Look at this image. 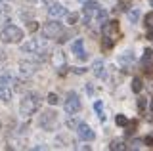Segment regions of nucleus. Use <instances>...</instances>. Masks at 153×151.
<instances>
[{
    "label": "nucleus",
    "instance_id": "c756f323",
    "mask_svg": "<svg viewBox=\"0 0 153 151\" xmlns=\"http://www.w3.org/2000/svg\"><path fill=\"white\" fill-rule=\"evenodd\" d=\"M36 29H38L36 21H31V23H29V31H31V33H33V31H36Z\"/></svg>",
    "mask_w": 153,
    "mask_h": 151
},
{
    "label": "nucleus",
    "instance_id": "c9c22d12",
    "mask_svg": "<svg viewBox=\"0 0 153 151\" xmlns=\"http://www.w3.org/2000/svg\"><path fill=\"white\" fill-rule=\"evenodd\" d=\"M149 4H151V8H153V0H149Z\"/></svg>",
    "mask_w": 153,
    "mask_h": 151
},
{
    "label": "nucleus",
    "instance_id": "20e7f679",
    "mask_svg": "<svg viewBox=\"0 0 153 151\" xmlns=\"http://www.w3.org/2000/svg\"><path fill=\"white\" fill-rule=\"evenodd\" d=\"M42 50H46V42L42 38H33V40L25 42V44H21L23 54H40Z\"/></svg>",
    "mask_w": 153,
    "mask_h": 151
},
{
    "label": "nucleus",
    "instance_id": "0eeeda50",
    "mask_svg": "<svg viewBox=\"0 0 153 151\" xmlns=\"http://www.w3.org/2000/svg\"><path fill=\"white\" fill-rule=\"evenodd\" d=\"M38 71V63L36 61H29V59H21L19 61V73L23 75V77H33Z\"/></svg>",
    "mask_w": 153,
    "mask_h": 151
},
{
    "label": "nucleus",
    "instance_id": "a878e982",
    "mask_svg": "<svg viewBox=\"0 0 153 151\" xmlns=\"http://www.w3.org/2000/svg\"><path fill=\"white\" fill-rule=\"evenodd\" d=\"M109 38H111V36H103V38H102L103 48H111V46H113V40H109Z\"/></svg>",
    "mask_w": 153,
    "mask_h": 151
},
{
    "label": "nucleus",
    "instance_id": "39448f33",
    "mask_svg": "<svg viewBox=\"0 0 153 151\" xmlns=\"http://www.w3.org/2000/svg\"><path fill=\"white\" fill-rule=\"evenodd\" d=\"M80 100H79V94L76 92H71L67 96V101H65V113L67 115H76L80 111Z\"/></svg>",
    "mask_w": 153,
    "mask_h": 151
},
{
    "label": "nucleus",
    "instance_id": "7c9ffc66",
    "mask_svg": "<svg viewBox=\"0 0 153 151\" xmlns=\"http://www.w3.org/2000/svg\"><path fill=\"white\" fill-rule=\"evenodd\" d=\"M71 71H73V73H76V75L84 73V69H80V67H71Z\"/></svg>",
    "mask_w": 153,
    "mask_h": 151
},
{
    "label": "nucleus",
    "instance_id": "423d86ee",
    "mask_svg": "<svg viewBox=\"0 0 153 151\" xmlns=\"http://www.w3.org/2000/svg\"><path fill=\"white\" fill-rule=\"evenodd\" d=\"M57 113L54 111H44L40 115V119H38V124H40V128H44V130H52L56 126V122H57Z\"/></svg>",
    "mask_w": 153,
    "mask_h": 151
},
{
    "label": "nucleus",
    "instance_id": "b1692460",
    "mask_svg": "<svg viewBox=\"0 0 153 151\" xmlns=\"http://www.w3.org/2000/svg\"><path fill=\"white\" fill-rule=\"evenodd\" d=\"M146 105H147V100L146 98H140V100H138V109H140V113L146 111Z\"/></svg>",
    "mask_w": 153,
    "mask_h": 151
},
{
    "label": "nucleus",
    "instance_id": "f3484780",
    "mask_svg": "<svg viewBox=\"0 0 153 151\" xmlns=\"http://www.w3.org/2000/svg\"><path fill=\"white\" fill-rule=\"evenodd\" d=\"M124 126H126V136H132L134 132H136V128H138V122L136 121H134V122H126Z\"/></svg>",
    "mask_w": 153,
    "mask_h": 151
},
{
    "label": "nucleus",
    "instance_id": "58836bf2",
    "mask_svg": "<svg viewBox=\"0 0 153 151\" xmlns=\"http://www.w3.org/2000/svg\"><path fill=\"white\" fill-rule=\"evenodd\" d=\"M80 2H82V0H80Z\"/></svg>",
    "mask_w": 153,
    "mask_h": 151
},
{
    "label": "nucleus",
    "instance_id": "4be33fe9",
    "mask_svg": "<svg viewBox=\"0 0 153 151\" xmlns=\"http://www.w3.org/2000/svg\"><path fill=\"white\" fill-rule=\"evenodd\" d=\"M115 122H117L119 126H124V124L128 122V119H126L124 115H117V117H115Z\"/></svg>",
    "mask_w": 153,
    "mask_h": 151
},
{
    "label": "nucleus",
    "instance_id": "412c9836",
    "mask_svg": "<svg viewBox=\"0 0 153 151\" xmlns=\"http://www.w3.org/2000/svg\"><path fill=\"white\" fill-rule=\"evenodd\" d=\"M79 21V13H67V23H69V25H75V23Z\"/></svg>",
    "mask_w": 153,
    "mask_h": 151
},
{
    "label": "nucleus",
    "instance_id": "393cba45",
    "mask_svg": "<svg viewBox=\"0 0 153 151\" xmlns=\"http://www.w3.org/2000/svg\"><path fill=\"white\" fill-rule=\"evenodd\" d=\"M146 27L147 29H153V12L146 16Z\"/></svg>",
    "mask_w": 153,
    "mask_h": 151
},
{
    "label": "nucleus",
    "instance_id": "2eb2a0df",
    "mask_svg": "<svg viewBox=\"0 0 153 151\" xmlns=\"http://www.w3.org/2000/svg\"><path fill=\"white\" fill-rule=\"evenodd\" d=\"M119 61H121V63H132V61H134V54H132V52H124V54L119 56Z\"/></svg>",
    "mask_w": 153,
    "mask_h": 151
},
{
    "label": "nucleus",
    "instance_id": "a211bd4d",
    "mask_svg": "<svg viewBox=\"0 0 153 151\" xmlns=\"http://www.w3.org/2000/svg\"><path fill=\"white\" fill-rule=\"evenodd\" d=\"M132 92H136V94L142 92V81L140 78H132Z\"/></svg>",
    "mask_w": 153,
    "mask_h": 151
},
{
    "label": "nucleus",
    "instance_id": "7ed1b4c3",
    "mask_svg": "<svg viewBox=\"0 0 153 151\" xmlns=\"http://www.w3.org/2000/svg\"><path fill=\"white\" fill-rule=\"evenodd\" d=\"M42 33H44V36L46 38H57V36L63 33V25L61 23H57V19L54 21H48V23H44L42 25Z\"/></svg>",
    "mask_w": 153,
    "mask_h": 151
},
{
    "label": "nucleus",
    "instance_id": "f704fd0d",
    "mask_svg": "<svg viewBox=\"0 0 153 151\" xmlns=\"http://www.w3.org/2000/svg\"><path fill=\"white\" fill-rule=\"evenodd\" d=\"M151 113H153V100H151Z\"/></svg>",
    "mask_w": 153,
    "mask_h": 151
},
{
    "label": "nucleus",
    "instance_id": "f8f14e48",
    "mask_svg": "<svg viewBox=\"0 0 153 151\" xmlns=\"http://www.w3.org/2000/svg\"><path fill=\"white\" fill-rule=\"evenodd\" d=\"M82 46H84V40H82V38H76L73 44H71V52H73V54H75L79 59H86V54H84Z\"/></svg>",
    "mask_w": 153,
    "mask_h": 151
},
{
    "label": "nucleus",
    "instance_id": "6e6552de",
    "mask_svg": "<svg viewBox=\"0 0 153 151\" xmlns=\"http://www.w3.org/2000/svg\"><path fill=\"white\" fill-rule=\"evenodd\" d=\"M98 10H100L98 0H86V2H84V6H82L84 19H86V21H92L94 17H96V13H98Z\"/></svg>",
    "mask_w": 153,
    "mask_h": 151
},
{
    "label": "nucleus",
    "instance_id": "9b49d317",
    "mask_svg": "<svg viewBox=\"0 0 153 151\" xmlns=\"http://www.w3.org/2000/svg\"><path fill=\"white\" fill-rule=\"evenodd\" d=\"M65 13H67V10H65L63 6H61V4H57V2H56V4H52V6L48 8V16H50L52 19H57V17H63Z\"/></svg>",
    "mask_w": 153,
    "mask_h": 151
},
{
    "label": "nucleus",
    "instance_id": "f257e3e1",
    "mask_svg": "<svg viewBox=\"0 0 153 151\" xmlns=\"http://www.w3.org/2000/svg\"><path fill=\"white\" fill-rule=\"evenodd\" d=\"M38 107H40V96L35 92H29L23 96L21 103H19V113L23 117H31L38 111Z\"/></svg>",
    "mask_w": 153,
    "mask_h": 151
},
{
    "label": "nucleus",
    "instance_id": "6ab92c4d",
    "mask_svg": "<svg viewBox=\"0 0 153 151\" xmlns=\"http://www.w3.org/2000/svg\"><path fill=\"white\" fill-rule=\"evenodd\" d=\"M126 16H128V19H130V23H136L138 17H140V12H138V10H130Z\"/></svg>",
    "mask_w": 153,
    "mask_h": 151
},
{
    "label": "nucleus",
    "instance_id": "1a4fd4ad",
    "mask_svg": "<svg viewBox=\"0 0 153 151\" xmlns=\"http://www.w3.org/2000/svg\"><path fill=\"white\" fill-rule=\"evenodd\" d=\"M76 132H79V138H80V140H84V141H92V140L96 138L94 130L90 128L88 124H84V122H80V124L76 126Z\"/></svg>",
    "mask_w": 153,
    "mask_h": 151
},
{
    "label": "nucleus",
    "instance_id": "473e14b6",
    "mask_svg": "<svg viewBox=\"0 0 153 151\" xmlns=\"http://www.w3.org/2000/svg\"><path fill=\"white\" fill-rule=\"evenodd\" d=\"M147 40H153V29L147 31Z\"/></svg>",
    "mask_w": 153,
    "mask_h": 151
},
{
    "label": "nucleus",
    "instance_id": "4468645a",
    "mask_svg": "<svg viewBox=\"0 0 153 151\" xmlns=\"http://www.w3.org/2000/svg\"><path fill=\"white\" fill-rule=\"evenodd\" d=\"M0 100L2 101L12 100V90H10V86H6V84H0Z\"/></svg>",
    "mask_w": 153,
    "mask_h": 151
},
{
    "label": "nucleus",
    "instance_id": "dca6fc26",
    "mask_svg": "<svg viewBox=\"0 0 153 151\" xmlns=\"http://www.w3.org/2000/svg\"><path fill=\"white\" fill-rule=\"evenodd\" d=\"M109 149H111V151H123L124 149V144H123L121 140H113L111 144H109Z\"/></svg>",
    "mask_w": 153,
    "mask_h": 151
},
{
    "label": "nucleus",
    "instance_id": "aec40b11",
    "mask_svg": "<svg viewBox=\"0 0 153 151\" xmlns=\"http://www.w3.org/2000/svg\"><path fill=\"white\" fill-rule=\"evenodd\" d=\"M151 56H153V52H151V50H146V52H143V58H142V63H143V65L151 63Z\"/></svg>",
    "mask_w": 153,
    "mask_h": 151
},
{
    "label": "nucleus",
    "instance_id": "2f4dec72",
    "mask_svg": "<svg viewBox=\"0 0 153 151\" xmlns=\"http://www.w3.org/2000/svg\"><path fill=\"white\" fill-rule=\"evenodd\" d=\"M42 2H44V6H46V8H50L52 4H56V0H42Z\"/></svg>",
    "mask_w": 153,
    "mask_h": 151
},
{
    "label": "nucleus",
    "instance_id": "f03ea898",
    "mask_svg": "<svg viewBox=\"0 0 153 151\" xmlns=\"http://www.w3.org/2000/svg\"><path fill=\"white\" fill-rule=\"evenodd\" d=\"M0 40L4 44H19L23 40V31L16 25H6L0 33Z\"/></svg>",
    "mask_w": 153,
    "mask_h": 151
},
{
    "label": "nucleus",
    "instance_id": "cd10ccee",
    "mask_svg": "<svg viewBox=\"0 0 153 151\" xmlns=\"http://www.w3.org/2000/svg\"><path fill=\"white\" fill-rule=\"evenodd\" d=\"M67 126H69V128H76V126H79V122L73 121V119H69V121H67Z\"/></svg>",
    "mask_w": 153,
    "mask_h": 151
},
{
    "label": "nucleus",
    "instance_id": "72a5a7b5",
    "mask_svg": "<svg viewBox=\"0 0 153 151\" xmlns=\"http://www.w3.org/2000/svg\"><path fill=\"white\" fill-rule=\"evenodd\" d=\"M27 2H38V0H27Z\"/></svg>",
    "mask_w": 153,
    "mask_h": 151
},
{
    "label": "nucleus",
    "instance_id": "c85d7f7f",
    "mask_svg": "<svg viewBox=\"0 0 153 151\" xmlns=\"http://www.w3.org/2000/svg\"><path fill=\"white\" fill-rule=\"evenodd\" d=\"M143 144H146L147 147H153V136H149V138H146V140H143Z\"/></svg>",
    "mask_w": 153,
    "mask_h": 151
},
{
    "label": "nucleus",
    "instance_id": "5701e85b",
    "mask_svg": "<svg viewBox=\"0 0 153 151\" xmlns=\"http://www.w3.org/2000/svg\"><path fill=\"white\" fill-rule=\"evenodd\" d=\"M57 101H59L57 94H48V103H50V105H57Z\"/></svg>",
    "mask_w": 153,
    "mask_h": 151
},
{
    "label": "nucleus",
    "instance_id": "e433bc0d",
    "mask_svg": "<svg viewBox=\"0 0 153 151\" xmlns=\"http://www.w3.org/2000/svg\"><path fill=\"white\" fill-rule=\"evenodd\" d=\"M0 13H2V4H0Z\"/></svg>",
    "mask_w": 153,
    "mask_h": 151
},
{
    "label": "nucleus",
    "instance_id": "ddd939ff",
    "mask_svg": "<svg viewBox=\"0 0 153 151\" xmlns=\"http://www.w3.org/2000/svg\"><path fill=\"white\" fill-rule=\"evenodd\" d=\"M92 73H94V77H98V78L105 77V65H103V61H102V59H96V61H94V65H92Z\"/></svg>",
    "mask_w": 153,
    "mask_h": 151
},
{
    "label": "nucleus",
    "instance_id": "4c0bfd02",
    "mask_svg": "<svg viewBox=\"0 0 153 151\" xmlns=\"http://www.w3.org/2000/svg\"><path fill=\"white\" fill-rule=\"evenodd\" d=\"M8 2H13V0H8Z\"/></svg>",
    "mask_w": 153,
    "mask_h": 151
},
{
    "label": "nucleus",
    "instance_id": "bb28decb",
    "mask_svg": "<svg viewBox=\"0 0 153 151\" xmlns=\"http://www.w3.org/2000/svg\"><path fill=\"white\" fill-rule=\"evenodd\" d=\"M94 109L98 111V113H102V111H103V103H102V101H96V103H94Z\"/></svg>",
    "mask_w": 153,
    "mask_h": 151
},
{
    "label": "nucleus",
    "instance_id": "9d476101",
    "mask_svg": "<svg viewBox=\"0 0 153 151\" xmlns=\"http://www.w3.org/2000/svg\"><path fill=\"white\" fill-rule=\"evenodd\" d=\"M119 31V21H105L102 23V35L103 36H111Z\"/></svg>",
    "mask_w": 153,
    "mask_h": 151
}]
</instances>
